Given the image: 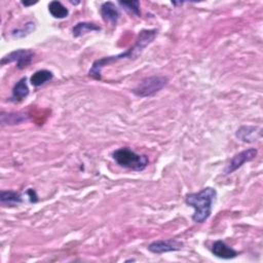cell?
<instances>
[{
    "mask_svg": "<svg viewBox=\"0 0 263 263\" xmlns=\"http://www.w3.org/2000/svg\"><path fill=\"white\" fill-rule=\"evenodd\" d=\"M28 95H29V87H28V83H27V78L23 77L14 84V86L12 88L11 101L21 102L25 98H27Z\"/></svg>",
    "mask_w": 263,
    "mask_h": 263,
    "instance_id": "13",
    "label": "cell"
},
{
    "mask_svg": "<svg viewBox=\"0 0 263 263\" xmlns=\"http://www.w3.org/2000/svg\"><path fill=\"white\" fill-rule=\"evenodd\" d=\"M93 31H101V27L89 22H79L72 28V34L74 37H80Z\"/></svg>",
    "mask_w": 263,
    "mask_h": 263,
    "instance_id": "14",
    "label": "cell"
},
{
    "mask_svg": "<svg viewBox=\"0 0 263 263\" xmlns=\"http://www.w3.org/2000/svg\"><path fill=\"white\" fill-rule=\"evenodd\" d=\"M118 4L124 8V10H126L127 12L135 14L137 16L141 15V11H140V2L139 1H119Z\"/></svg>",
    "mask_w": 263,
    "mask_h": 263,
    "instance_id": "17",
    "label": "cell"
},
{
    "mask_svg": "<svg viewBox=\"0 0 263 263\" xmlns=\"http://www.w3.org/2000/svg\"><path fill=\"white\" fill-rule=\"evenodd\" d=\"M33 57H34V53L30 49L18 48L4 55L1 59V65L15 63L18 69H24L31 64Z\"/></svg>",
    "mask_w": 263,
    "mask_h": 263,
    "instance_id": "5",
    "label": "cell"
},
{
    "mask_svg": "<svg viewBox=\"0 0 263 263\" xmlns=\"http://www.w3.org/2000/svg\"><path fill=\"white\" fill-rule=\"evenodd\" d=\"M101 15L103 17V20L106 23L111 24L112 26H115L117 24V21L119 18V10L117 8V6L113 3V2H104L101 5V9H100Z\"/></svg>",
    "mask_w": 263,
    "mask_h": 263,
    "instance_id": "10",
    "label": "cell"
},
{
    "mask_svg": "<svg viewBox=\"0 0 263 263\" xmlns=\"http://www.w3.org/2000/svg\"><path fill=\"white\" fill-rule=\"evenodd\" d=\"M49 13L55 18H65L69 14L68 8L60 1L53 0L48 4Z\"/></svg>",
    "mask_w": 263,
    "mask_h": 263,
    "instance_id": "16",
    "label": "cell"
},
{
    "mask_svg": "<svg viewBox=\"0 0 263 263\" xmlns=\"http://www.w3.org/2000/svg\"><path fill=\"white\" fill-rule=\"evenodd\" d=\"M235 137L243 143H254L262 137V128L257 125H241L235 132Z\"/></svg>",
    "mask_w": 263,
    "mask_h": 263,
    "instance_id": "8",
    "label": "cell"
},
{
    "mask_svg": "<svg viewBox=\"0 0 263 263\" xmlns=\"http://www.w3.org/2000/svg\"><path fill=\"white\" fill-rule=\"evenodd\" d=\"M0 202L2 205L13 206L23 202V196L20 192L14 190H1Z\"/></svg>",
    "mask_w": 263,
    "mask_h": 263,
    "instance_id": "12",
    "label": "cell"
},
{
    "mask_svg": "<svg viewBox=\"0 0 263 263\" xmlns=\"http://www.w3.org/2000/svg\"><path fill=\"white\" fill-rule=\"evenodd\" d=\"M28 194L30 195V199H31V201H33V202H36V201L38 200V198H37V195H36V192H35L33 189H30V190L28 191Z\"/></svg>",
    "mask_w": 263,
    "mask_h": 263,
    "instance_id": "19",
    "label": "cell"
},
{
    "mask_svg": "<svg viewBox=\"0 0 263 263\" xmlns=\"http://www.w3.org/2000/svg\"><path fill=\"white\" fill-rule=\"evenodd\" d=\"M168 79L165 76L153 75L142 79L133 89L132 92L140 98H147L154 96L160 91L166 84Z\"/></svg>",
    "mask_w": 263,
    "mask_h": 263,
    "instance_id": "4",
    "label": "cell"
},
{
    "mask_svg": "<svg viewBox=\"0 0 263 263\" xmlns=\"http://www.w3.org/2000/svg\"><path fill=\"white\" fill-rule=\"evenodd\" d=\"M157 35V31L155 29H149V30H142L139 35L138 38L135 42V44L128 48L127 50H125L124 52H120L118 54L115 55H109V57H104L101 58L99 60H96L89 71H88V75L95 79L100 80L101 79V73L102 70L105 66H109L111 64H114L118 61L124 60V59H136L138 58L143 50L154 40V38Z\"/></svg>",
    "mask_w": 263,
    "mask_h": 263,
    "instance_id": "1",
    "label": "cell"
},
{
    "mask_svg": "<svg viewBox=\"0 0 263 263\" xmlns=\"http://www.w3.org/2000/svg\"><path fill=\"white\" fill-rule=\"evenodd\" d=\"M34 30H35V24L33 22H28L21 29L13 30L11 35L15 38H21V37H24V36H27V35L31 34Z\"/></svg>",
    "mask_w": 263,
    "mask_h": 263,
    "instance_id": "18",
    "label": "cell"
},
{
    "mask_svg": "<svg viewBox=\"0 0 263 263\" xmlns=\"http://www.w3.org/2000/svg\"><path fill=\"white\" fill-rule=\"evenodd\" d=\"M112 157L119 166L129 168L135 172H141L145 170L149 163L148 157L146 155L139 154L127 147L116 149L113 151Z\"/></svg>",
    "mask_w": 263,
    "mask_h": 263,
    "instance_id": "3",
    "label": "cell"
},
{
    "mask_svg": "<svg viewBox=\"0 0 263 263\" xmlns=\"http://www.w3.org/2000/svg\"><path fill=\"white\" fill-rule=\"evenodd\" d=\"M22 3H23V5H25V6H29V5L35 4L36 2H22Z\"/></svg>",
    "mask_w": 263,
    "mask_h": 263,
    "instance_id": "20",
    "label": "cell"
},
{
    "mask_svg": "<svg viewBox=\"0 0 263 263\" xmlns=\"http://www.w3.org/2000/svg\"><path fill=\"white\" fill-rule=\"evenodd\" d=\"M183 242L179 241L175 238H167V239H158L152 241L147 249L154 254H163L167 252H175L179 251L183 248Z\"/></svg>",
    "mask_w": 263,
    "mask_h": 263,
    "instance_id": "7",
    "label": "cell"
},
{
    "mask_svg": "<svg viewBox=\"0 0 263 263\" xmlns=\"http://www.w3.org/2000/svg\"><path fill=\"white\" fill-rule=\"evenodd\" d=\"M28 120V115L22 112H1L0 121L2 125H14L21 124Z\"/></svg>",
    "mask_w": 263,
    "mask_h": 263,
    "instance_id": "11",
    "label": "cell"
},
{
    "mask_svg": "<svg viewBox=\"0 0 263 263\" xmlns=\"http://www.w3.org/2000/svg\"><path fill=\"white\" fill-rule=\"evenodd\" d=\"M211 252L214 256L225 260L233 259L238 255L233 248L226 245L223 240H216L211 248Z\"/></svg>",
    "mask_w": 263,
    "mask_h": 263,
    "instance_id": "9",
    "label": "cell"
},
{
    "mask_svg": "<svg viewBox=\"0 0 263 263\" xmlns=\"http://www.w3.org/2000/svg\"><path fill=\"white\" fill-rule=\"evenodd\" d=\"M216 197L217 191L213 187H205L198 192L188 193L185 196L186 204L194 209L192 220L195 223H203L210 218Z\"/></svg>",
    "mask_w": 263,
    "mask_h": 263,
    "instance_id": "2",
    "label": "cell"
},
{
    "mask_svg": "<svg viewBox=\"0 0 263 263\" xmlns=\"http://www.w3.org/2000/svg\"><path fill=\"white\" fill-rule=\"evenodd\" d=\"M258 154V150L255 148H249L246 149L243 151H240L239 153L235 154L231 160L229 161V163L227 164V166L225 167V175H230L232 173H234L236 170H238L240 166H242L246 162L252 161L253 159H255V157Z\"/></svg>",
    "mask_w": 263,
    "mask_h": 263,
    "instance_id": "6",
    "label": "cell"
},
{
    "mask_svg": "<svg viewBox=\"0 0 263 263\" xmlns=\"http://www.w3.org/2000/svg\"><path fill=\"white\" fill-rule=\"evenodd\" d=\"M53 77L52 72L42 69V70H38L36 71L31 77H30V82L33 86H40L43 85L44 83L48 82L49 80H51Z\"/></svg>",
    "mask_w": 263,
    "mask_h": 263,
    "instance_id": "15",
    "label": "cell"
}]
</instances>
